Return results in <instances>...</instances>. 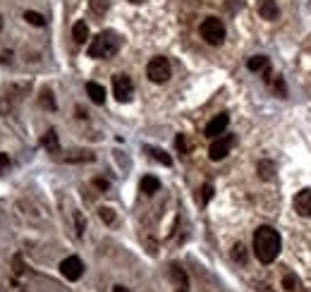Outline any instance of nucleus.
<instances>
[{
	"mask_svg": "<svg viewBox=\"0 0 311 292\" xmlns=\"http://www.w3.org/2000/svg\"><path fill=\"white\" fill-rule=\"evenodd\" d=\"M280 247H282V242H280L278 230H273L271 225L256 228V232H254V254H256V259L261 263H273L278 259Z\"/></svg>",
	"mask_w": 311,
	"mask_h": 292,
	"instance_id": "nucleus-1",
	"label": "nucleus"
},
{
	"mask_svg": "<svg viewBox=\"0 0 311 292\" xmlns=\"http://www.w3.org/2000/svg\"><path fill=\"white\" fill-rule=\"evenodd\" d=\"M120 50V39L115 32H101L89 43V56L91 58H113Z\"/></svg>",
	"mask_w": 311,
	"mask_h": 292,
	"instance_id": "nucleus-2",
	"label": "nucleus"
},
{
	"mask_svg": "<svg viewBox=\"0 0 311 292\" xmlns=\"http://www.w3.org/2000/svg\"><path fill=\"white\" fill-rule=\"evenodd\" d=\"M199 32H201V39L211 46H220L223 41H225V26L223 22L218 19V17H209V19H203L201 26H199Z\"/></svg>",
	"mask_w": 311,
	"mask_h": 292,
	"instance_id": "nucleus-3",
	"label": "nucleus"
},
{
	"mask_svg": "<svg viewBox=\"0 0 311 292\" xmlns=\"http://www.w3.org/2000/svg\"><path fill=\"white\" fill-rule=\"evenodd\" d=\"M146 74L153 84L168 82V79H170V63H168V58H153V60L146 65Z\"/></svg>",
	"mask_w": 311,
	"mask_h": 292,
	"instance_id": "nucleus-4",
	"label": "nucleus"
},
{
	"mask_svg": "<svg viewBox=\"0 0 311 292\" xmlns=\"http://www.w3.org/2000/svg\"><path fill=\"white\" fill-rule=\"evenodd\" d=\"M113 94L120 103H129L134 96V84L132 79L127 77V74H115L113 77Z\"/></svg>",
	"mask_w": 311,
	"mask_h": 292,
	"instance_id": "nucleus-5",
	"label": "nucleus"
},
{
	"mask_svg": "<svg viewBox=\"0 0 311 292\" xmlns=\"http://www.w3.org/2000/svg\"><path fill=\"white\" fill-rule=\"evenodd\" d=\"M232 146H235V137L232 135H220L218 139H213V144H211V149H209L211 161H223V158L230 153Z\"/></svg>",
	"mask_w": 311,
	"mask_h": 292,
	"instance_id": "nucleus-6",
	"label": "nucleus"
},
{
	"mask_svg": "<svg viewBox=\"0 0 311 292\" xmlns=\"http://www.w3.org/2000/svg\"><path fill=\"white\" fill-rule=\"evenodd\" d=\"M60 273L67 278V280H79L82 273H84V263H82L79 256H67V259L60 263Z\"/></svg>",
	"mask_w": 311,
	"mask_h": 292,
	"instance_id": "nucleus-7",
	"label": "nucleus"
},
{
	"mask_svg": "<svg viewBox=\"0 0 311 292\" xmlns=\"http://www.w3.org/2000/svg\"><path fill=\"white\" fill-rule=\"evenodd\" d=\"M227 125H230V118H227V113H220V115H216V118H213L209 125H206V137H211V139H218L220 135H225Z\"/></svg>",
	"mask_w": 311,
	"mask_h": 292,
	"instance_id": "nucleus-8",
	"label": "nucleus"
},
{
	"mask_svg": "<svg viewBox=\"0 0 311 292\" xmlns=\"http://www.w3.org/2000/svg\"><path fill=\"white\" fill-rule=\"evenodd\" d=\"M295 211L302 216V218H311V190H309V187H304V190L297 192Z\"/></svg>",
	"mask_w": 311,
	"mask_h": 292,
	"instance_id": "nucleus-9",
	"label": "nucleus"
},
{
	"mask_svg": "<svg viewBox=\"0 0 311 292\" xmlns=\"http://www.w3.org/2000/svg\"><path fill=\"white\" fill-rule=\"evenodd\" d=\"M256 10H258V15H261V19H268V22L278 19V15H280V8L275 0H258Z\"/></svg>",
	"mask_w": 311,
	"mask_h": 292,
	"instance_id": "nucleus-10",
	"label": "nucleus"
},
{
	"mask_svg": "<svg viewBox=\"0 0 311 292\" xmlns=\"http://www.w3.org/2000/svg\"><path fill=\"white\" fill-rule=\"evenodd\" d=\"M86 94H89V98H91L96 105H103V103H106V89H103L101 84H96V82H89V84H86Z\"/></svg>",
	"mask_w": 311,
	"mask_h": 292,
	"instance_id": "nucleus-11",
	"label": "nucleus"
},
{
	"mask_svg": "<svg viewBox=\"0 0 311 292\" xmlns=\"http://www.w3.org/2000/svg\"><path fill=\"white\" fill-rule=\"evenodd\" d=\"M41 144H43V149H46L48 153H60V142H58L55 129H48L46 135H43V139H41Z\"/></svg>",
	"mask_w": 311,
	"mask_h": 292,
	"instance_id": "nucleus-12",
	"label": "nucleus"
},
{
	"mask_svg": "<svg viewBox=\"0 0 311 292\" xmlns=\"http://www.w3.org/2000/svg\"><path fill=\"white\" fill-rule=\"evenodd\" d=\"M247 67L251 72H268V67H271V63H268V58L266 56H254L247 60Z\"/></svg>",
	"mask_w": 311,
	"mask_h": 292,
	"instance_id": "nucleus-13",
	"label": "nucleus"
},
{
	"mask_svg": "<svg viewBox=\"0 0 311 292\" xmlns=\"http://www.w3.org/2000/svg\"><path fill=\"white\" fill-rule=\"evenodd\" d=\"M141 192L144 194H156V192L161 190V180L158 177H153V175H146V177H141Z\"/></svg>",
	"mask_w": 311,
	"mask_h": 292,
	"instance_id": "nucleus-14",
	"label": "nucleus"
},
{
	"mask_svg": "<svg viewBox=\"0 0 311 292\" xmlns=\"http://www.w3.org/2000/svg\"><path fill=\"white\" fill-rule=\"evenodd\" d=\"M72 39L77 41V43H84V41L89 39V26H86L84 22H77L72 26Z\"/></svg>",
	"mask_w": 311,
	"mask_h": 292,
	"instance_id": "nucleus-15",
	"label": "nucleus"
},
{
	"mask_svg": "<svg viewBox=\"0 0 311 292\" xmlns=\"http://www.w3.org/2000/svg\"><path fill=\"white\" fill-rule=\"evenodd\" d=\"M258 175H261L264 180H273V177H275V163H273V161H261V163H258Z\"/></svg>",
	"mask_w": 311,
	"mask_h": 292,
	"instance_id": "nucleus-16",
	"label": "nucleus"
},
{
	"mask_svg": "<svg viewBox=\"0 0 311 292\" xmlns=\"http://www.w3.org/2000/svg\"><path fill=\"white\" fill-rule=\"evenodd\" d=\"M146 151L151 153V156L158 161V163H163V166H172V158L165 153L163 149H156V146H146Z\"/></svg>",
	"mask_w": 311,
	"mask_h": 292,
	"instance_id": "nucleus-17",
	"label": "nucleus"
},
{
	"mask_svg": "<svg viewBox=\"0 0 311 292\" xmlns=\"http://www.w3.org/2000/svg\"><path fill=\"white\" fill-rule=\"evenodd\" d=\"M65 161H67V163H82V161H93V153H89V151H72V153H67V156H65Z\"/></svg>",
	"mask_w": 311,
	"mask_h": 292,
	"instance_id": "nucleus-18",
	"label": "nucleus"
},
{
	"mask_svg": "<svg viewBox=\"0 0 311 292\" xmlns=\"http://www.w3.org/2000/svg\"><path fill=\"white\" fill-rule=\"evenodd\" d=\"M89 8L93 15H106L110 8V0H89Z\"/></svg>",
	"mask_w": 311,
	"mask_h": 292,
	"instance_id": "nucleus-19",
	"label": "nucleus"
},
{
	"mask_svg": "<svg viewBox=\"0 0 311 292\" xmlns=\"http://www.w3.org/2000/svg\"><path fill=\"white\" fill-rule=\"evenodd\" d=\"M170 278L179 285V287H187V273L179 269V266H170Z\"/></svg>",
	"mask_w": 311,
	"mask_h": 292,
	"instance_id": "nucleus-20",
	"label": "nucleus"
},
{
	"mask_svg": "<svg viewBox=\"0 0 311 292\" xmlns=\"http://www.w3.org/2000/svg\"><path fill=\"white\" fill-rule=\"evenodd\" d=\"M24 19H27L29 24H34V26H46V17L39 15V12H31V10L24 12Z\"/></svg>",
	"mask_w": 311,
	"mask_h": 292,
	"instance_id": "nucleus-21",
	"label": "nucleus"
},
{
	"mask_svg": "<svg viewBox=\"0 0 311 292\" xmlns=\"http://www.w3.org/2000/svg\"><path fill=\"white\" fill-rule=\"evenodd\" d=\"M41 105L48 108V111H55V98L50 91H43V94H41Z\"/></svg>",
	"mask_w": 311,
	"mask_h": 292,
	"instance_id": "nucleus-22",
	"label": "nucleus"
},
{
	"mask_svg": "<svg viewBox=\"0 0 311 292\" xmlns=\"http://www.w3.org/2000/svg\"><path fill=\"white\" fill-rule=\"evenodd\" d=\"M232 259H235V261H240V263H244V261H247V249H244V245H235V249H232Z\"/></svg>",
	"mask_w": 311,
	"mask_h": 292,
	"instance_id": "nucleus-23",
	"label": "nucleus"
},
{
	"mask_svg": "<svg viewBox=\"0 0 311 292\" xmlns=\"http://www.w3.org/2000/svg\"><path fill=\"white\" fill-rule=\"evenodd\" d=\"M98 214H101V218L108 223V225H110V223H115V214H113V208H108V206H103Z\"/></svg>",
	"mask_w": 311,
	"mask_h": 292,
	"instance_id": "nucleus-24",
	"label": "nucleus"
},
{
	"mask_svg": "<svg viewBox=\"0 0 311 292\" xmlns=\"http://www.w3.org/2000/svg\"><path fill=\"white\" fill-rule=\"evenodd\" d=\"M175 146H177L179 151H182V153H187V151H189V144H187V139H185V135H179L177 139H175Z\"/></svg>",
	"mask_w": 311,
	"mask_h": 292,
	"instance_id": "nucleus-25",
	"label": "nucleus"
},
{
	"mask_svg": "<svg viewBox=\"0 0 311 292\" xmlns=\"http://www.w3.org/2000/svg\"><path fill=\"white\" fill-rule=\"evenodd\" d=\"M211 197H213V187H211V184H203V190H201V201L206 204V201H211Z\"/></svg>",
	"mask_w": 311,
	"mask_h": 292,
	"instance_id": "nucleus-26",
	"label": "nucleus"
},
{
	"mask_svg": "<svg viewBox=\"0 0 311 292\" xmlns=\"http://www.w3.org/2000/svg\"><path fill=\"white\" fill-rule=\"evenodd\" d=\"M10 168V158H8V153H0V173H5Z\"/></svg>",
	"mask_w": 311,
	"mask_h": 292,
	"instance_id": "nucleus-27",
	"label": "nucleus"
},
{
	"mask_svg": "<svg viewBox=\"0 0 311 292\" xmlns=\"http://www.w3.org/2000/svg\"><path fill=\"white\" fill-rule=\"evenodd\" d=\"M74 221H77V235H84V218H82V214H74Z\"/></svg>",
	"mask_w": 311,
	"mask_h": 292,
	"instance_id": "nucleus-28",
	"label": "nucleus"
},
{
	"mask_svg": "<svg viewBox=\"0 0 311 292\" xmlns=\"http://www.w3.org/2000/svg\"><path fill=\"white\" fill-rule=\"evenodd\" d=\"M22 256H19V254H17V256H15V273H22Z\"/></svg>",
	"mask_w": 311,
	"mask_h": 292,
	"instance_id": "nucleus-29",
	"label": "nucleus"
},
{
	"mask_svg": "<svg viewBox=\"0 0 311 292\" xmlns=\"http://www.w3.org/2000/svg\"><path fill=\"white\" fill-rule=\"evenodd\" d=\"M93 184H96L98 190H108V180H101V177H98V180H93Z\"/></svg>",
	"mask_w": 311,
	"mask_h": 292,
	"instance_id": "nucleus-30",
	"label": "nucleus"
},
{
	"mask_svg": "<svg viewBox=\"0 0 311 292\" xmlns=\"http://www.w3.org/2000/svg\"><path fill=\"white\" fill-rule=\"evenodd\" d=\"M0 60H3V63L8 65V63H12V53H3V58H0Z\"/></svg>",
	"mask_w": 311,
	"mask_h": 292,
	"instance_id": "nucleus-31",
	"label": "nucleus"
},
{
	"mask_svg": "<svg viewBox=\"0 0 311 292\" xmlns=\"http://www.w3.org/2000/svg\"><path fill=\"white\" fill-rule=\"evenodd\" d=\"M113 292H129V290H127V287H122V285H115V290H113Z\"/></svg>",
	"mask_w": 311,
	"mask_h": 292,
	"instance_id": "nucleus-32",
	"label": "nucleus"
},
{
	"mask_svg": "<svg viewBox=\"0 0 311 292\" xmlns=\"http://www.w3.org/2000/svg\"><path fill=\"white\" fill-rule=\"evenodd\" d=\"M129 3H134V5H141V3H144V0H129Z\"/></svg>",
	"mask_w": 311,
	"mask_h": 292,
	"instance_id": "nucleus-33",
	"label": "nucleus"
},
{
	"mask_svg": "<svg viewBox=\"0 0 311 292\" xmlns=\"http://www.w3.org/2000/svg\"><path fill=\"white\" fill-rule=\"evenodd\" d=\"M177 292H187V287H179V290Z\"/></svg>",
	"mask_w": 311,
	"mask_h": 292,
	"instance_id": "nucleus-34",
	"label": "nucleus"
},
{
	"mask_svg": "<svg viewBox=\"0 0 311 292\" xmlns=\"http://www.w3.org/2000/svg\"><path fill=\"white\" fill-rule=\"evenodd\" d=\"M0 29H3V19H0Z\"/></svg>",
	"mask_w": 311,
	"mask_h": 292,
	"instance_id": "nucleus-35",
	"label": "nucleus"
}]
</instances>
